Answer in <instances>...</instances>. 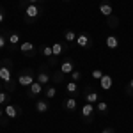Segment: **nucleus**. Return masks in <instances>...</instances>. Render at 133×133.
<instances>
[{
	"mask_svg": "<svg viewBox=\"0 0 133 133\" xmlns=\"http://www.w3.org/2000/svg\"><path fill=\"white\" fill-rule=\"evenodd\" d=\"M44 12V5L43 4H27V7L23 9V20L27 23H34L39 16Z\"/></svg>",
	"mask_w": 133,
	"mask_h": 133,
	"instance_id": "1",
	"label": "nucleus"
},
{
	"mask_svg": "<svg viewBox=\"0 0 133 133\" xmlns=\"http://www.w3.org/2000/svg\"><path fill=\"white\" fill-rule=\"evenodd\" d=\"M0 80L4 82L5 91H7V92H14V91H16V83H18V82L12 80V75H11V68H9V66L0 64Z\"/></svg>",
	"mask_w": 133,
	"mask_h": 133,
	"instance_id": "2",
	"label": "nucleus"
},
{
	"mask_svg": "<svg viewBox=\"0 0 133 133\" xmlns=\"http://www.w3.org/2000/svg\"><path fill=\"white\" fill-rule=\"evenodd\" d=\"M16 82L20 83L21 87H30L32 83L36 82V76H34V71H32L30 68H25L23 71H20L18 73V76H16Z\"/></svg>",
	"mask_w": 133,
	"mask_h": 133,
	"instance_id": "3",
	"label": "nucleus"
},
{
	"mask_svg": "<svg viewBox=\"0 0 133 133\" xmlns=\"http://www.w3.org/2000/svg\"><path fill=\"white\" fill-rule=\"evenodd\" d=\"M36 80L41 83L43 87H46V85H50V83H51V73L48 71V64H41V66L37 68Z\"/></svg>",
	"mask_w": 133,
	"mask_h": 133,
	"instance_id": "4",
	"label": "nucleus"
},
{
	"mask_svg": "<svg viewBox=\"0 0 133 133\" xmlns=\"http://www.w3.org/2000/svg\"><path fill=\"white\" fill-rule=\"evenodd\" d=\"M94 114H96V107L92 103H83L82 110H80V117L85 124H92L94 121Z\"/></svg>",
	"mask_w": 133,
	"mask_h": 133,
	"instance_id": "5",
	"label": "nucleus"
},
{
	"mask_svg": "<svg viewBox=\"0 0 133 133\" xmlns=\"http://www.w3.org/2000/svg\"><path fill=\"white\" fill-rule=\"evenodd\" d=\"M20 39H21L20 32L11 30L9 34H7V50H11V51L18 50V48H20Z\"/></svg>",
	"mask_w": 133,
	"mask_h": 133,
	"instance_id": "6",
	"label": "nucleus"
},
{
	"mask_svg": "<svg viewBox=\"0 0 133 133\" xmlns=\"http://www.w3.org/2000/svg\"><path fill=\"white\" fill-rule=\"evenodd\" d=\"M75 46H78V48H82V50H87V48H91V46H92V37L87 34V32H82V34L76 36Z\"/></svg>",
	"mask_w": 133,
	"mask_h": 133,
	"instance_id": "7",
	"label": "nucleus"
},
{
	"mask_svg": "<svg viewBox=\"0 0 133 133\" xmlns=\"http://www.w3.org/2000/svg\"><path fill=\"white\" fill-rule=\"evenodd\" d=\"M66 76H69L75 69H76V62H75V59L73 57H66L64 61H62V64H61V68H59Z\"/></svg>",
	"mask_w": 133,
	"mask_h": 133,
	"instance_id": "8",
	"label": "nucleus"
},
{
	"mask_svg": "<svg viewBox=\"0 0 133 133\" xmlns=\"http://www.w3.org/2000/svg\"><path fill=\"white\" fill-rule=\"evenodd\" d=\"M83 99H85V103H92V105H96V103L99 101V94L92 89V85H87L85 91H83Z\"/></svg>",
	"mask_w": 133,
	"mask_h": 133,
	"instance_id": "9",
	"label": "nucleus"
},
{
	"mask_svg": "<svg viewBox=\"0 0 133 133\" xmlns=\"http://www.w3.org/2000/svg\"><path fill=\"white\" fill-rule=\"evenodd\" d=\"M4 114H5V117H9V119H16V117L21 115V108L18 107V105L7 103V105L4 107Z\"/></svg>",
	"mask_w": 133,
	"mask_h": 133,
	"instance_id": "10",
	"label": "nucleus"
},
{
	"mask_svg": "<svg viewBox=\"0 0 133 133\" xmlns=\"http://www.w3.org/2000/svg\"><path fill=\"white\" fill-rule=\"evenodd\" d=\"M68 50H69V46H68V43H66V41H55L53 44H51L53 57H62Z\"/></svg>",
	"mask_w": 133,
	"mask_h": 133,
	"instance_id": "11",
	"label": "nucleus"
},
{
	"mask_svg": "<svg viewBox=\"0 0 133 133\" xmlns=\"http://www.w3.org/2000/svg\"><path fill=\"white\" fill-rule=\"evenodd\" d=\"M20 51L21 53H23V55H25V57H36V44H34V43H30V41H23L20 44Z\"/></svg>",
	"mask_w": 133,
	"mask_h": 133,
	"instance_id": "12",
	"label": "nucleus"
},
{
	"mask_svg": "<svg viewBox=\"0 0 133 133\" xmlns=\"http://www.w3.org/2000/svg\"><path fill=\"white\" fill-rule=\"evenodd\" d=\"M64 92H66V96H71V98H76L78 94H80V89H78V83L69 80V82H66L64 85Z\"/></svg>",
	"mask_w": 133,
	"mask_h": 133,
	"instance_id": "13",
	"label": "nucleus"
},
{
	"mask_svg": "<svg viewBox=\"0 0 133 133\" xmlns=\"http://www.w3.org/2000/svg\"><path fill=\"white\" fill-rule=\"evenodd\" d=\"M62 107H64V110H68V112H75L76 107H78V99H76V98H71V96H66Z\"/></svg>",
	"mask_w": 133,
	"mask_h": 133,
	"instance_id": "14",
	"label": "nucleus"
},
{
	"mask_svg": "<svg viewBox=\"0 0 133 133\" xmlns=\"http://www.w3.org/2000/svg\"><path fill=\"white\" fill-rule=\"evenodd\" d=\"M41 92H44V87H43L41 83L36 80V82H34L30 87H29V91H27V96H29V98H34V96H39Z\"/></svg>",
	"mask_w": 133,
	"mask_h": 133,
	"instance_id": "15",
	"label": "nucleus"
},
{
	"mask_svg": "<svg viewBox=\"0 0 133 133\" xmlns=\"http://www.w3.org/2000/svg\"><path fill=\"white\" fill-rule=\"evenodd\" d=\"M99 12H101L105 18H108V16H112L114 14V7H112V4L110 2H107V0H103V2H99Z\"/></svg>",
	"mask_w": 133,
	"mask_h": 133,
	"instance_id": "16",
	"label": "nucleus"
},
{
	"mask_svg": "<svg viewBox=\"0 0 133 133\" xmlns=\"http://www.w3.org/2000/svg\"><path fill=\"white\" fill-rule=\"evenodd\" d=\"M112 85H114L112 76H110V75H103L101 80H99V87H101L103 91H110V89H112Z\"/></svg>",
	"mask_w": 133,
	"mask_h": 133,
	"instance_id": "17",
	"label": "nucleus"
},
{
	"mask_svg": "<svg viewBox=\"0 0 133 133\" xmlns=\"http://www.w3.org/2000/svg\"><path fill=\"white\" fill-rule=\"evenodd\" d=\"M105 44H107L108 50H117V48H119V37H117V36H108V37L105 39Z\"/></svg>",
	"mask_w": 133,
	"mask_h": 133,
	"instance_id": "18",
	"label": "nucleus"
},
{
	"mask_svg": "<svg viewBox=\"0 0 133 133\" xmlns=\"http://www.w3.org/2000/svg\"><path fill=\"white\" fill-rule=\"evenodd\" d=\"M36 110H37L39 114H46L48 110H50L48 99H37V101H36Z\"/></svg>",
	"mask_w": 133,
	"mask_h": 133,
	"instance_id": "19",
	"label": "nucleus"
},
{
	"mask_svg": "<svg viewBox=\"0 0 133 133\" xmlns=\"http://www.w3.org/2000/svg\"><path fill=\"white\" fill-rule=\"evenodd\" d=\"M64 41L68 43V44H71V46H75V41H76V32L71 30V29L64 30Z\"/></svg>",
	"mask_w": 133,
	"mask_h": 133,
	"instance_id": "20",
	"label": "nucleus"
},
{
	"mask_svg": "<svg viewBox=\"0 0 133 133\" xmlns=\"http://www.w3.org/2000/svg\"><path fill=\"white\" fill-rule=\"evenodd\" d=\"M96 112L99 114V115H107L108 114V103L99 99V101L96 103Z\"/></svg>",
	"mask_w": 133,
	"mask_h": 133,
	"instance_id": "21",
	"label": "nucleus"
},
{
	"mask_svg": "<svg viewBox=\"0 0 133 133\" xmlns=\"http://www.w3.org/2000/svg\"><path fill=\"white\" fill-rule=\"evenodd\" d=\"M44 96H46V99H53L55 96H57V87L55 85H46L44 87Z\"/></svg>",
	"mask_w": 133,
	"mask_h": 133,
	"instance_id": "22",
	"label": "nucleus"
},
{
	"mask_svg": "<svg viewBox=\"0 0 133 133\" xmlns=\"http://www.w3.org/2000/svg\"><path fill=\"white\" fill-rule=\"evenodd\" d=\"M62 82H66V75L59 69V71H55L51 75V83H57V85H59V83H62Z\"/></svg>",
	"mask_w": 133,
	"mask_h": 133,
	"instance_id": "23",
	"label": "nucleus"
},
{
	"mask_svg": "<svg viewBox=\"0 0 133 133\" xmlns=\"http://www.w3.org/2000/svg\"><path fill=\"white\" fill-rule=\"evenodd\" d=\"M7 103H11V92L0 91V107H5Z\"/></svg>",
	"mask_w": 133,
	"mask_h": 133,
	"instance_id": "24",
	"label": "nucleus"
},
{
	"mask_svg": "<svg viewBox=\"0 0 133 133\" xmlns=\"http://www.w3.org/2000/svg\"><path fill=\"white\" fill-rule=\"evenodd\" d=\"M107 25H108L110 29H117V27H119V16H115V14L108 16V18H107Z\"/></svg>",
	"mask_w": 133,
	"mask_h": 133,
	"instance_id": "25",
	"label": "nucleus"
},
{
	"mask_svg": "<svg viewBox=\"0 0 133 133\" xmlns=\"http://www.w3.org/2000/svg\"><path fill=\"white\" fill-rule=\"evenodd\" d=\"M41 53L46 57V59H51L53 57V51H51V44H44V46H41Z\"/></svg>",
	"mask_w": 133,
	"mask_h": 133,
	"instance_id": "26",
	"label": "nucleus"
},
{
	"mask_svg": "<svg viewBox=\"0 0 133 133\" xmlns=\"http://www.w3.org/2000/svg\"><path fill=\"white\" fill-rule=\"evenodd\" d=\"M7 34H9L7 30L0 32V50H4V48H7Z\"/></svg>",
	"mask_w": 133,
	"mask_h": 133,
	"instance_id": "27",
	"label": "nucleus"
},
{
	"mask_svg": "<svg viewBox=\"0 0 133 133\" xmlns=\"http://www.w3.org/2000/svg\"><path fill=\"white\" fill-rule=\"evenodd\" d=\"M103 75H105V73L101 71V69H99V68H96V69H92V73H91V76H92V80H94V82H99V80H101V76Z\"/></svg>",
	"mask_w": 133,
	"mask_h": 133,
	"instance_id": "28",
	"label": "nucleus"
},
{
	"mask_svg": "<svg viewBox=\"0 0 133 133\" xmlns=\"http://www.w3.org/2000/svg\"><path fill=\"white\" fill-rule=\"evenodd\" d=\"M69 78H71L73 82H78V80H82V73L78 71V69H75V71L69 75Z\"/></svg>",
	"mask_w": 133,
	"mask_h": 133,
	"instance_id": "29",
	"label": "nucleus"
},
{
	"mask_svg": "<svg viewBox=\"0 0 133 133\" xmlns=\"http://www.w3.org/2000/svg\"><path fill=\"white\" fill-rule=\"evenodd\" d=\"M124 92H126V96H133V78L130 80V83L124 87Z\"/></svg>",
	"mask_w": 133,
	"mask_h": 133,
	"instance_id": "30",
	"label": "nucleus"
},
{
	"mask_svg": "<svg viewBox=\"0 0 133 133\" xmlns=\"http://www.w3.org/2000/svg\"><path fill=\"white\" fill-rule=\"evenodd\" d=\"M5 21V9L0 5V23H4Z\"/></svg>",
	"mask_w": 133,
	"mask_h": 133,
	"instance_id": "31",
	"label": "nucleus"
},
{
	"mask_svg": "<svg viewBox=\"0 0 133 133\" xmlns=\"http://www.w3.org/2000/svg\"><path fill=\"white\" fill-rule=\"evenodd\" d=\"M59 62V57H51V59H48V66H55Z\"/></svg>",
	"mask_w": 133,
	"mask_h": 133,
	"instance_id": "32",
	"label": "nucleus"
},
{
	"mask_svg": "<svg viewBox=\"0 0 133 133\" xmlns=\"http://www.w3.org/2000/svg\"><path fill=\"white\" fill-rule=\"evenodd\" d=\"M101 133H115V130H114V128H105Z\"/></svg>",
	"mask_w": 133,
	"mask_h": 133,
	"instance_id": "33",
	"label": "nucleus"
},
{
	"mask_svg": "<svg viewBox=\"0 0 133 133\" xmlns=\"http://www.w3.org/2000/svg\"><path fill=\"white\" fill-rule=\"evenodd\" d=\"M27 2H29V4H43L41 0H27Z\"/></svg>",
	"mask_w": 133,
	"mask_h": 133,
	"instance_id": "34",
	"label": "nucleus"
},
{
	"mask_svg": "<svg viewBox=\"0 0 133 133\" xmlns=\"http://www.w3.org/2000/svg\"><path fill=\"white\" fill-rule=\"evenodd\" d=\"M4 115H5V114H4V108H2V107H0V119H2V117H4Z\"/></svg>",
	"mask_w": 133,
	"mask_h": 133,
	"instance_id": "35",
	"label": "nucleus"
},
{
	"mask_svg": "<svg viewBox=\"0 0 133 133\" xmlns=\"http://www.w3.org/2000/svg\"><path fill=\"white\" fill-rule=\"evenodd\" d=\"M2 83H4V82H2V80H0V91H2Z\"/></svg>",
	"mask_w": 133,
	"mask_h": 133,
	"instance_id": "36",
	"label": "nucleus"
},
{
	"mask_svg": "<svg viewBox=\"0 0 133 133\" xmlns=\"http://www.w3.org/2000/svg\"><path fill=\"white\" fill-rule=\"evenodd\" d=\"M64 2H69V0H64Z\"/></svg>",
	"mask_w": 133,
	"mask_h": 133,
	"instance_id": "37",
	"label": "nucleus"
}]
</instances>
